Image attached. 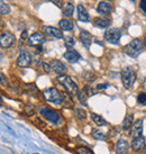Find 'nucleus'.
<instances>
[{"instance_id":"obj_1","label":"nucleus","mask_w":146,"mask_h":154,"mask_svg":"<svg viewBox=\"0 0 146 154\" xmlns=\"http://www.w3.org/2000/svg\"><path fill=\"white\" fill-rule=\"evenodd\" d=\"M56 82L64 88V90L68 92V95L70 96H76L79 92V86L74 82L72 78L66 74H60L56 77Z\"/></svg>"},{"instance_id":"obj_2","label":"nucleus","mask_w":146,"mask_h":154,"mask_svg":"<svg viewBox=\"0 0 146 154\" xmlns=\"http://www.w3.org/2000/svg\"><path fill=\"white\" fill-rule=\"evenodd\" d=\"M43 98L46 102L53 104L54 106H62L64 104V94H62L60 90H57L56 88H48L43 90L42 92Z\"/></svg>"},{"instance_id":"obj_3","label":"nucleus","mask_w":146,"mask_h":154,"mask_svg":"<svg viewBox=\"0 0 146 154\" xmlns=\"http://www.w3.org/2000/svg\"><path fill=\"white\" fill-rule=\"evenodd\" d=\"M38 113H39V115L44 117V119H46L47 121H50V123H52L54 125L60 124L61 120H62L61 114L57 110L52 109L48 106H39L38 107Z\"/></svg>"},{"instance_id":"obj_4","label":"nucleus","mask_w":146,"mask_h":154,"mask_svg":"<svg viewBox=\"0 0 146 154\" xmlns=\"http://www.w3.org/2000/svg\"><path fill=\"white\" fill-rule=\"evenodd\" d=\"M143 47H144V44L142 39L134 38L124 47V52L131 58H137L143 52Z\"/></svg>"},{"instance_id":"obj_5","label":"nucleus","mask_w":146,"mask_h":154,"mask_svg":"<svg viewBox=\"0 0 146 154\" xmlns=\"http://www.w3.org/2000/svg\"><path fill=\"white\" fill-rule=\"evenodd\" d=\"M120 76H121V83H123V86L126 89H130L134 86L135 81H136V72H135V70L131 66H126V68L123 69Z\"/></svg>"},{"instance_id":"obj_6","label":"nucleus","mask_w":146,"mask_h":154,"mask_svg":"<svg viewBox=\"0 0 146 154\" xmlns=\"http://www.w3.org/2000/svg\"><path fill=\"white\" fill-rule=\"evenodd\" d=\"M120 37H121V31L119 28H108L104 35V38L111 44H118Z\"/></svg>"},{"instance_id":"obj_7","label":"nucleus","mask_w":146,"mask_h":154,"mask_svg":"<svg viewBox=\"0 0 146 154\" xmlns=\"http://www.w3.org/2000/svg\"><path fill=\"white\" fill-rule=\"evenodd\" d=\"M15 44V36L10 32H3L0 34V47L3 50L10 48Z\"/></svg>"},{"instance_id":"obj_8","label":"nucleus","mask_w":146,"mask_h":154,"mask_svg":"<svg viewBox=\"0 0 146 154\" xmlns=\"http://www.w3.org/2000/svg\"><path fill=\"white\" fill-rule=\"evenodd\" d=\"M143 134V119H137L133 123V125L129 128V136L131 138L142 136Z\"/></svg>"},{"instance_id":"obj_9","label":"nucleus","mask_w":146,"mask_h":154,"mask_svg":"<svg viewBox=\"0 0 146 154\" xmlns=\"http://www.w3.org/2000/svg\"><path fill=\"white\" fill-rule=\"evenodd\" d=\"M45 40H46V38L42 33L35 32L28 37V45L33 46V47H37V46H40L42 44H44Z\"/></svg>"},{"instance_id":"obj_10","label":"nucleus","mask_w":146,"mask_h":154,"mask_svg":"<svg viewBox=\"0 0 146 154\" xmlns=\"http://www.w3.org/2000/svg\"><path fill=\"white\" fill-rule=\"evenodd\" d=\"M42 31H43V33H44L46 36H48V37H53V38H57V39L64 37L61 29L52 27V26H43V27H42Z\"/></svg>"},{"instance_id":"obj_11","label":"nucleus","mask_w":146,"mask_h":154,"mask_svg":"<svg viewBox=\"0 0 146 154\" xmlns=\"http://www.w3.org/2000/svg\"><path fill=\"white\" fill-rule=\"evenodd\" d=\"M16 63L19 68H28L32 64V55L28 52L23 51L18 55Z\"/></svg>"},{"instance_id":"obj_12","label":"nucleus","mask_w":146,"mask_h":154,"mask_svg":"<svg viewBox=\"0 0 146 154\" xmlns=\"http://www.w3.org/2000/svg\"><path fill=\"white\" fill-rule=\"evenodd\" d=\"M50 66H51V72L56 73L58 76L60 74H64L66 72V66L60 60H52L50 62Z\"/></svg>"},{"instance_id":"obj_13","label":"nucleus","mask_w":146,"mask_h":154,"mask_svg":"<svg viewBox=\"0 0 146 154\" xmlns=\"http://www.w3.org/2000/svg\"><path fill=\"white\" fill-rule=\"evenodd\" d=\"M145 145H146L145 137H143V136H138V137L133 138V141L130 143V147L135 152H141L142 150H144Z\"/></svg>"},{"instance_id":"obj_14","label":"nucleus","mask_w":146,"mask_h":154,"mask_svg":"<svg viewBox=\"0 0 146 154\" xmlns=\"http://www.w3.org/2000/svg\"><path fill=\"white\" fill-rule=\"evenodd\" d=\"M115 150H116V153L117 154H125L128 152L129 150V143L127 142V139L125 138H119L116 144H115Z\"/></svg>"},{"instance_id":"obj_15","label":"nucleus","mask_w":146,"mask_h":154,"mask_svg":"<svg viewBox=\"0 0 146 154\" xmlns=\"http://www.w3.org/2000/svg\"><path fill=\"white\" fill-rule=\"evenodd\" d=\"M76 11H78V19L83 23H88L90 20V16L87 11V9L84 8L83 5H78L76 7Z\"/></svg>"},{"instance_id":"obj_16","label":"nucleus","mask_w":146,"mask_h":154,"mask_svg":"<svg viewBox=\"0 0 146 154\" xmlns=\"http://www.w3.org/2000/svg\"><path fill=\"white\" fill-rule=\"evenodd\" d=\"M79 39L82 43L83 46L89 47L92 43V35L88 32V31H81L79 34Z\"/></svg>"},{"instance_id":"obj_17","label":"nucleus","mask_w":146,"mask_h":154,"mask_svg":"<svg viewBox=\"0 0 146 154\" xmlns=\"http://www.w3.org/2000/svg\"><path fill=\"white\" fill-rule=\"evenodd\" d=\"M63 56L64 58L66 60V61H69L70 63H75V62H78L81 56H80V54H79V52H76L75 50H68L64 54H63Z\"/></svg>"},{"instance_id":"obj_18","label":"nucleus","mask_w":146,"mask_h":154,"mask_svg":"<svg viewBox=\"0 0 146 154\" xmlns=\"http://www.w3.org/2000/svg\"><path fill=\"white\" fill-rule=\"evenodd\" d=\"M93 25L99 28H107L111 25V19L106 17H96L93 19Z\"/></svg>"},{"instance_id":"obj_19","label":"nucleus","mask_w":146,"mask_h":154,"mask_svg":"<svg viewBox=\"0 0 146 154\" xmlns=\"http://www.w3.org/2000/svg\"><path fill=\"white\" fill-rule=\"evenodd\" d=\"M97 11L99 14H101V15H109L110 13L112 11V6L108 2H106V1H101L98 5Z\"/></svg>"},{"instance_id":"obj_20","label":"nucleus","mask_w":146,"mask_h":154,"mask_svg":"<svg viewBox=\"0 0 146 154\" xmlns=\"http://www.w3.org/2000/svg\"><path fill=\"white\" fill-rule=\"evenodd\" d=\"M58 26L61 28V31H65V32H70L74 28V23L71 19H62L60 20Z\"/></svg>"},{"instance_id":"obj_21","label":"nucleus","mask_w":146,"mask_h":154,"mask_svg":"<svg viewBox=\"0 0 146 154\" xmlns=\"http://www.w3.org/2000/svg\"><path fill=\"white\" fill-rule=\"evenodd\" d=\"M90 118H91V120L97 126H105V125H107L106 119H105L102 116L98 115V114H96V113H91Z\"/></svg>"},{"instance_id":"obj_22","label":"nucleus","mask_w":146,"mask_h":154,"mask_svg":"<svg viewBox=\"0 0 146 154\" xmlns=\"http://www.w3.org/2000/svg\"><path fill=\"white\" fill-rule=\"evenodd\" d=\"M133 120H134V115L133 114H127L126 117L124 118V120H123V125H121L123 131H128L130 128V126L133 125Z\"/></svg>"},{"instance_id":"obj_23","label":"nucleus","mask_w":146,"mask_h":154,"mask_svg":"<svg viewBox=\"0 0 146 154\" xmlns=\"http://www.w3.org/2000/svg\"><path fill=\"white\" fill-rule=\"evenodd\" d=\"M73 13H74V6H73V3L72 2H66L65 6L63 7V10H62L63 16H65V17H72Z\"/></svg>"},{"instance_id":"obj_24","label":"nucleus","mask_w":146,"mask_h":154,"mask_svg":"<svg viewBox=\"0 0 146 154\" xmlns=\"http://www.w3.org/2000/svg\"><path fill=\"white\" fill-rule=\"evenodd\" d=\"M91 136L94 138V139H98V141H105L107 138V135L105 134L102 131L98 129V128H94L92 129L91 132Z\"/></svg>"},{"instance_id":"obj_25","label":"nucleus","mask_w":146,"mask_h":154,"mask_svg":"<svg viewBox=\"0 0 146 154\" xmlns=\"http://www.w3.org/2000/svg\"><path fill=\"white\" fill-rule=\"evenodd\" d=\"M74 113H75V116L79 120L81 121H86L87 120V112L82 108H75L74 109Z\"/></svg>"},{"instance_id":"obj_26","label":"nucleus","mask_w":146,"mask_h":154,"mask_svg":"<svg viewBox=\"0 0 146 154\" xmlns=\"http://www.w3.org/2000/svg\"><path fill=\"white\" fill-rule=\"evenodd\" d=\"M23 113H24V115L27 116V117H32V116H34L36 114V109L32 105H26L24 107V109H23Z\"/></svg>"},{"instance_id":"obj_27","label":"nucleus","mask_w":146,"mask_h":154,"mask_svg":"<svg viewBox=\"0 0 146 154\" xmlns=\"http://www.w3.org/2000/svg\"><path fill=\"white\" fill-rule=\"evenodd\" d=\"M76 98H78V100H79V102H80L81 105H83V106H87V105H88V102H87L88 96L84 94L83 90H79V92H78V95H76Z\"/></svg>"},{"instance_id":"obj_28","label":"nucleus","mask_w":146,"mask_h":154,"mask_svg":"<svg viewBox=\"0 0 146 154\" xmlns=\"http://www.w3.org/2000/svg\"><path fill=\"white\" fill-rule=\"evenodd\" d=\"M75 152L78 154H94L92 152L91 149H89L88 146H83V145L76 146L75 147Z\"/></svg>"},{"instance_id":"obj_29","label":"nucleus","mask_w":146,"mask_h":154,"mask_svg":"<svg viewBox=\"0 0 146 154\" xmlns=\"http://www.w3.org/2000/svg\"><path fill=\"white\" fill-rule=\"evenodd\" d=\"M8 14H10V7L6 2L0 0V15H8Z\"/></svg>"},{"instance_id":"obj_30","label":"nucleus","mask_w":146,"mask_h":154,"mask_svg":"<svg viewBox=\"0 0 146 154\" xmlns=\"http://www.w3.org/2000/svg\"><path fill=\"white\" fill-rule=\"evenodd\" d=\"M64 38V45H65V47H68L69 50L74 46V44H75V39L73 38V36H65V37H63Z\"/></svg>"},{"instance_id":"obj_31","label":"nucleus","mask_w":146,"mask_h":154,"mask_svg":"<svg viewBox=\"0 0 146 154\" xmlns=\"http://www.w3.org/2000/svg\"><path fill=\"white\" fill-rule=\"evenodd\" d=\"M137 104H138V105H142V106H145L146 105V92H141V94L137 96Z\"/></svg>"},{"instance_id":"obj_32","label":"nucleus","mask_w":146,"mask_h":154,"mask_svg":"<svg viewBox=\"0 0 146 154\" xmlns=\"http://www.w3.org/2000/svg\"><path fill=\"white\" fill-rule=\"evenodd\" d=\"M34 124L36 125L37 127H39V128H45L46 127V123L43 120V118H40V117H36L35 119H34Z\"/></svg>"},{"instance_id":"obj_33","label":"nucleus","mask_w":146,"mask_h":154,"mask_svg":"<svg viewBox=\"0 0 146 154\" xmlns=\"http://www.w3.org/2000/svg\"><path fill=\"white\" fill-rule=\"evenodd\" d=\"M83 91H84V94H86V95H87L88 97L93 96V95H94V91H93L92 87H91V86H89V84L84 86V88H83Z\"/></svg>"},{"instance_id":"obj_34","label":"nucleus","mask_w":146,"mask_h":154,"mask_svg":"<svg viewBox=\"0 0 146 154\" xmlns=\"http://www.w3.org/2000/svg\"><path fill=\"white\" fill-rule=\"evenodd\" d=\"M0 84L2 87H5V88L8 86V79L6 77V74L2 73V72H0Z\"/></svg>"},{"instance_id":"obj_35","label":"nucleus","mask_w":146,"mask_h":154,"mask_svg":"<svg viewBox=\"0 0 146 154\" xmlns=\"http://www.w3.org/2000/svg\"><path fill=\"white\" fill-rule=\"evenodd\" d=\"M42 66L44 69V71L46 73H51V66H50V62H42Z\"/></svg>"},{"instance_id":"obj_36","label":"nucleus","mask_w":146,"mask_h":154,"mask_svg":"<svg viewBox=\"0 0 146 154\" xmlns=\"http://www.w3.org/2000/svg\"><path fill=\"white\" fill-rule=\"evenodd\" d=\"M28 32L27 31H24L23 33H21V35H20V40L21 42H25V40H28Z\"/></svg>"},{"instance_id":"obj_37","label":"nucleus","mask_w":146,"mask_h":154,"mask_svg":"<svg viewBox=\"0 0 146 154\" xmlns=\"http://www.w3.org/2000/svg\"><path fill=\"white\" fill-rule=\"evenodd\" d=\"M139 8H141V10L146 15V0H141V2H139Z\"/></svg>"},{"instance_id":"obj_38","label":"nucleus","mask_w":146,"mask_h":154,"mask_svg":"<svg viewBox=\"0 0 146 154\" xmlns=\"http://www.w3.org/2000/svg\"><path fill=\"white\" fill-rule=\"evenodd\" d=\"M108 88V83H99L97 84V90H101V89H106Z\"/></svg>"},{"instance_id":"obj_39","label":"nucleus","mask_w":146,"mask_h":154,"mask_svg":"<svg viewBox=\"0 0 146 154\" xmlns=\"http://www.w3.org/2000/svg\"><path fill=\"white\" fill-rule=\"evenodd\" d=\"M116 134H117V131H115V128H112V129H111V131L109 132L108 136H109V137H113V136H115Z\"/></svg>"},{"instance_id":"obj_40","label":"nucleus","mask_w":146,"mask_h":154,"mask_svg":"<svg viewBox=\"0 0 146 154\" xmlns=\"http://www.w3.org/2000/svg\"><path fill=\"white\" fill-rule=\"evenodd\" d=\"M52 2L55 3L57 7H61V6H62V2H60V0H52Z\"/></svg>"},{"instance_id":"obj_41","label":"nucleus","mask_w":146,"mask_h":154,"mask_svg":"<svg viewBox=\"0 0 146 154\" xmlns=\"http://www.w3.org/2000/svg\"><path fill=\"white\" fill-rule=\"evenodd\" d=\"M3 26H5V23H3V20L0 18V29L3 28Z\"/></svg>"},{"instance_id":"obj_42","label":"nucleus","mask_w":146,"mask_h":154,"mask_svg":"<svg viewBox=\"0 0 146 154\" xmlns=\"http://www.w3.org/2000/svg\"><path fill=\"white\" fill-rule=\"evenodd\" d=\"M1 102H3V99H2V97L0 95V104H1Z\"/></svg>"},{"instance_id":"obj_43","label":"nucleus","mask_w":146,"mask_h":154,"mask_svg":"<svg viewBox=\"0 0 146 154\" xmlns=\"http://www.w3.org/2000/svg\"><path fill=\"white\" fill-rule=\"evenodd\" d=\"M143 44H144V46L146 47V36H145V38H144V43H143Z\"/></svg>"},{"instance_id":"obj_44","label":"nucleus","mask_w":146,"mask_h":154,"mask_svg":"<svg viewBox=\"0 0 146 154\" xmlns=\"http://www.w3.org/2000/svg\"><path fill=\"white\" fill-rule=\"evenodd\" d=\"M143 154H146V146L144 147V150H143Z\"/></svg>"},{"instance_id":"obj_45","label":"nucleus","mask_w":146,"mask_h":154,"mask_svg":"<svg viewBox=\"0 0 146 154\" xmlns=\"http://www.w3.org/2000/svg\"><path fill=\"white\" fill-rule=\"evenodd\" d=\"M3 58V54H0V61H1V58Z\"/></svg>"},{"instance_id":"obj_46","label":"nucleus","mask_w":146,"mask_h":154,"mask_svg":"<svg viewBox=\"0 0 146 154\" xmlns=\"http://www.w3.org/2000/svg\"><path fill=\"white\" fill-rule=\"evenodd\" d=\"M108 1H111V0H108Z\"/></svg>"},{"instance_id":"obj_47","label":"nucleus","mask_w":146,"mask_h":154,"mask_svg":"<svg viewBox=\"0 0 146 154\" xmlns=\"http://www.w3.org/2000/svg\"><path fill=\"white\" fill-rule=\"evenodd\" d=\"M35 154H38V153H35Z\"/></svg>"}]
</instances>
